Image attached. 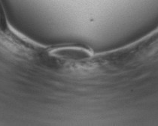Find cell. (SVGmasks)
<instances>
[{
    "mask_svg": "<svg viewBox=\"0 0 158 126\" xmlns=\"http://www.w3.org/2000/svg\"><path fill=\"white\" fill-rule=\"evenodd\" d=\"M6 17H5L4 11H3L2 8V5L0 3V30H3L5 29V26H6Z\"/></svg>",
    "mask_w": 158,
    "mask_h": 126,
    "instance_id": "cell-1",
    "label": "cell"
}]
</instances>
